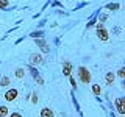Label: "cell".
<instances>
[{"mask_svg": "<svg viewBox=\"0 0 125 117\" xmlns=\"http://www.w3.org/2000/svg\"><path fill=\"white\" fill-rule=\"evenodd\" d=\"M78 78H80V81L81 83H84V84H89L91 83V72H89L88 69L84 67V66H80L78 67Z\"/></svg>", "mask_w": 125, "mask_h": 117, "instance_id": "1", "label": "cell"}, {"mask_svg": "<svg viewBox=\"0 0 125 117\" xmlns=\"http://www.w3.org/2000/svg\"><path fill=\"white\" fill-rule=\"evenodd\" d=\"M97 36H99V39H100V41H103V42H106V41H108V38H109V34H108L106 28L103 27V22L97 23Z\"/></svg>", "mask_w": 125, "mask_h": 117, "instance_id": "2", "label": "cell"}, {"mask_svg": "<svg viewBox=\"0 0 125 117\" xmlns=\"http://www.w3.org/2000/svg\"><path fill=\"white\" fill-rule=\"evenodd\" d=\"M114 106L117 109V112H119L120 116L125 114V97H119V98L114 100Z\"/></svg>", "mask_w": 125, "mask_h": 117, "instance_id": "3", "label": "cell"}, {"mask_svg": "<svg viewBox=\"0 0 125 117\" xmlns=\"http://www.w3.org/2000/svg\"><path fill=\"white\" fill-rule=\"evenodd\" d=\"M30 64L31 66H41V64H44V58H42V55L33 53L30 56Z\"/></svg>", "mask_w": 125, "mask_h": 117, "instance_id": "4", "label": "cell"}, {"mask_svg": "<svg viewBox=\"0 0 125 117\" xmlns=\"http://www.w3.org/2000/svg\"><path fill=\"white\" fill-rule=\"evenodd\" d=\"M36 45L42 50V53H50V47H49V44L44 41V38H38V39H36Z\"/></svg>", "mask_w": 125, "mask_h": 117, "instance_id": "5", "label": "cell"}, {"mask_svg": "<svg viewBox=\"0 0 125 117\" xmlns=\"http://www.w3.org/2000/svg\"><path fill=\"white\" fill-rule=\"evenodd\" d=\"M17 95H19L17 89H10V91L5 92V100L6 101H14L16 98H17Z\"/></svg>", "mask_w": 125, "mask_h": 117, "instance_id": "6", "label": "cell"}, {"mask_svg": "<svg viewBox=\"0 0 125 117\" xmlns=\"http://www.w3.org/2000/svg\"><path fill=\"white\" fill-rule=\"evenodd\" d=\"M105 81H106L108 86H113V84H114V81H116V75L113 72H108L106 75H105Z\"/></svg>", "mask_w": 125, "mask_h": 117, "instance_id": "7", "label": "cell"}, {"mask_svg": "<svg viewBox=\"0 0 125 117\" xmlns=\"http://www.w3.org/2000/svg\"><path fill=\"white\" fill-rule=\"evenodd\" d=\"M70 72H72V64H70L69 61H64V64H62V73L69 77Z\"/></svg>", "mask_w": 125, "mask_h": 117, "instance_id": "8", "label": "cell"}, {"mask_svg": "<svg viewBox=\"0 0 125 117\" xmlns=\"http://www.w3.org/2000/svg\"><path fill=\"white\" fill-rule=\"evenodd\" d=\"M105 8H106L108 11H119V10H120V3H117V2H114V3H108Z\"/></svg>", "mask_w": 125, "mask_h": 117, "instance_id": "9", "label": "cell"}, {"mask_svg": "<svg viewBox=\"0 0 125 117\" xmlns=\"http://www.w3.org/2000/svg\"><path fill=\"white\" fill-rule=\"evenodd\" d=\"M14 77H16V78H19V80H22V78L25 77V69H22V67L16 69V72H14Z\"/></svg>", "mask_w": 125, "mask_h": 117, "instance_id": "10", "label": "cell"}, {"mask_svg": "<svg viewBox=\"0 0 125 117\" xmlns=\"http://www.w3.org/2000/svg\"><path fill=\"white\" fill-rule=\"evenodd\" d=\"M52 117L53 116V111H52V108H44V109H42V111H41V117Z\"/></svg>", "mask_w": 125, "mask_h": 117, "instance_id": "11", "label": "cell"}, {"mask_svg": "<svg viewBox=\"0 0 125 117\" xmlns=\"http://www.w3.org/2000/svg\"><path fill=\"white\" fill-rule=\"evenodd\" d=\"M92 94L94 95H100L102 94V88H100V84H92Z\"/></svg>", "mask_w": 125, "mask_h": 117, "instance_id": "12", "label": "cell"}, {"mask_svg": "<svg viewBox=\"0 0 125 117\" xmlns=\"http://www.w3.org/2000/svg\"><path fill=\"white\" fill-rule=\"evenodd\" d=\"M10 83H11V80L8 77H2V78H0V86H10Z\"/></svg>", "mask_w": 125, "mask_h": 117, "instance_id": "13", "label": "cell"}, {"mask_svg": "<svg viewBox=\"0 0 125 117\" xmlns=\"http://www.w3.org/2000/svg\"><path fill=\"white\" fill-rule=\"evenodd\" d=\"M31 38L38 39V38H44V31H33V33H30Z\"/></svg>", "mask_w": 125, "mask_h": 117, "instance_id": "14", "label": "cell"}, {"mask_svg": "<svg viewBox=\"0 0 125 117\" xmlns=\"http://www.w3.org/2000/svg\"><path fill=\"white\" fill-rule=\"evenodd\" d=\"M8 114H10V111H8V108H6V106H3V105H2V106H0V116H2V117H5V116H8Z\"/></svg>", "mask_w": 125, "mask_h": 117, "instance_id": "15", "label": "cell"}, {"mask_svg": "<svg viewBox=\"0 0 125 117\" xmlns=\"http://www.w3.org/2000/svg\"><path fill=\"white\" fill-rule=\"evenodd\" d=\"M10 5V0H0V10H6Z\"/></svg>", "mask_w": 125, "mask_h": 117, "instance_id": "16", "label": "cell"}, {"mask_svg": "<svg viewBox=\"0 0 125 117\" xmlns=\"http://www.w3.org/2000/svg\"><path fill=\"white\" fill-rule=\"evenodd\" d=\"M95 22H97V20H95V16H94V17L91 19V20L88 22V25H86V28H91V27H94V25H95Z\"/></svg>", "mask_w": 125, "mask_h": 117, "instance_id": "17", "label": "cell"}, {"mask_svg": "<svg viewBox=\"0 0 125 117\" xmlns=\"http://www.w3.org/2000/svg\"><path fill=\"white\" fill-rule=\"evenodd\" d=\"M117 75H119V78H122V80H124V78H125V67H120L119 72H117Z\"/></svg>", "mask_w": 125, "mask_h": 117, "instance_id": "18", "label": "cell"}, {"mask_svg": "<svg viewBox=\"0 0 125 117\" xmlns=\"http://www.w3.org/2000/svg\"><path fill=\"white\" fill-rule=\"evenodd\" d=\"M69 81H70V84H72V88H73V89H77V83H75V78H73L72 75H69Z\"/></svg>", "mask_w": 125, "mask_h": 117, "instance_id": "19", "label": "cell"}, {"mask_svg": "<svg viewBox=\"0 0 125 117\" xmlns=\"http://www.w3.org/2000/svg\"><path fill=\"white\" fill-rule=\"evenodd\" d=\"M106 20H108V14L106 13L100 14V22H106Z\"/></svg>", "mask_w": 125, "mask_h": 117, "instance_id": "20", "label": "cell"}, {"mask_svg": "<svg viewBox=\"0 0 125 117\" xmlns=\"http://www.w3.org/2000/svg\"><path fill=\"white\" fill-rule=\"evenodd\" d=\"M34 81H36L38 84H44V80H42V77H41V75H39L38 78H34Z\"/></svg>", "mask_w": 125, "mask_h": 117, "instance_id": "21", "label": "cell"}, {"mask_svg": "<svg viewBox=\"0 0 125 117\" xmlns=\"http://www.w3.org/2000/svg\"><path fill=\"white\" fill-rule=\"evenodd\" d=\"M31 101H33L34 105L38 103V94H33V97H31Z\"/></svg>", "mask_w": 125, "mask_h": 117, "instance_id": "22", "label": "cell"}, {"mask_svg": "<svg viewBox=\"0 0 125 117\" xmlns=\"http://www.w3.org/2000/svg\"><path fill=\"white\" fill-rule=\"evenodd\" d=\"M113 31H114V34H119V33H120V27H114V28H113Z\"/></svg>", "mask_w": 125, "mask_h": 117, "instance_id": "23", "label": "cell"}, {"mask_svg": "<svg viewBox=\"0 0 125 117\" xmlns=\"http://www.w3.org/2000/svg\"><path fill=\"white\" fill-rule=\"evenodd\" d=\"M21 114H19V112H13V114H11V117H19Z\"/></svg>", "mask_w": 125, "mask_h": 117, "instance_id": "24", "label": "cell"}]
</instances>
